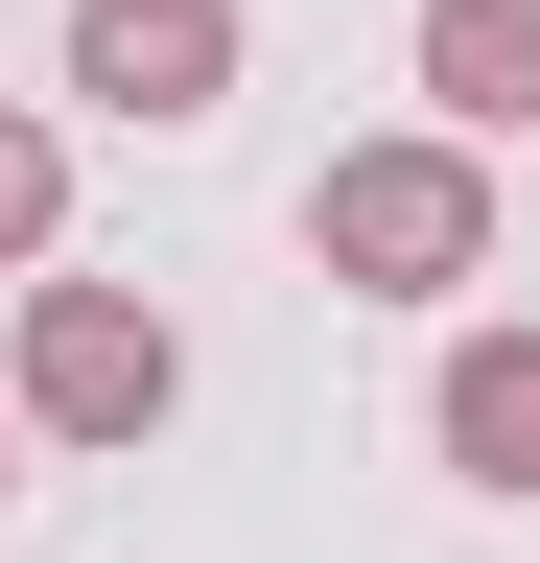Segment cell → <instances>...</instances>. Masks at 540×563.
I'll return each instance as SVG.
<instances>
[{
    "label": "cell",
    "instance_id": "4",
    "mask_svg": "<svg viewBox=\"0 0 540 563\" xmlns=\"http://www.w3.org/2000/svg\"><path fill=\"white\" fill-rule=\"evenodd\" d=\"M423 446L470 493H540V329H447V376H423Z\"/></svg>",
    "mask_w": 540,
    "mask_h": 563
},
{
    "label": "cell",
    "instance_id": "3",
    "mask_svg": "<svg viewBox=\"0 0 540 563\" xmlns=\"http://www.w3.org/2000/svg\"><path fill=\"white\" fill-rule=\"evenodd\" d=\"M71 95L142 118V141L235 118V0H71Z\"/></svg>",
    "mask_w": 540,
    "mask_h": 563
},
{
    "label": "cell",
    "instance_id": "7",
    "mask_svg": "<svg viewBox=\"0 0 540 563\" xmlns=\"http://www.w3.org/2000/svg\"><path fill=\"white\" fill-rule=\"evenodd\" d=\"M0 493H24V422H0Z\"/></svg>",
    "mask_w": 540,
    "mask_h": 563
},
{
    "label": "cell",
    "instance_id": "1",
    "mask_svg": "<svg viewBox=\"0 0 540 563\" xmlns=\"http://www.w3.org/2000/svg\"><path fill=\"white\" fill-rule=\"evenodd\" d=\"M306 258L353 282V306H447V282H494V141H329L306 188Z\"/></svg>",
    "mask_w": 540,
    "mask_h": 563
},
{
    "label": "cell",
    "instance_id": "6",
    "mask_svg": "<svg viewBox=\"0 0 540 563\" xmlns=\"http://www.w3.org/2000/svg\"><path fill=\"white\" fill-rule=\"evenodd\" d=\"M47 235H71V141L0 118V282H47Z\"/></svg>",
    "mask_w": 540,
    "mask_h": 563
},
{
    "label": "cell",
    "instance_id": "2",
    "mask_svg": "<svg viewBox=\"0 0 540 563\" xmlns=\"http://www.w3.org/2000/svg\"><path fill=\"white\" fill-rule=\"evenodd\" d=\"M165 399H188V329L142 282H24V352H0L24 446H165Z\"/></svg>",
    "mask_w": 540,
    "mask_h": 563
},
{
    "label": "cell",
    "instance_id": "5",
    "mask_svg": "<svg viewBox=\"0 0 540 563\" xmlns=\"http://www.w3.org/2000/svg\"><path fill=\"white\" fill-rule=\"evenodd\" d=\"M423 118L447 141H540V0H423Z\"/></svg>",
    "mask_w": 540,
    "mask_h": 563
}]
</instances>
